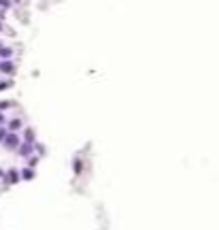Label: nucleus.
<instances>
[{
  "label": "nucleus",
  "mask_w": 219,
  "mask_h": 230,
  "mask_svg": "<svg viewBox=\"0 0 219 230\" xmlns=\"http://www.w3.org/2000/svg\"><path fill=\"white\" fill-rule=\"evenodd\" d=\"M4 179H7V183H17V179H19V175H17V170H9Z\"/></svg>",
  "instance_id": "obj_4"
},
{
  "label": "nucleus",
  "mask_w": 219,
  "mask_h": 230,
  "mask_svg": "<svg viewBox=\"0 0 219 230\" xmlns=\"http://www.w3.org/2000/svg\"><path fill=\"white\" fill-rule=\"evenodd\" d=\"M11 85V81H4V83H0V90H4V87H9Z\"/></svg>",
  "instance_id": "obj_10"
},
{
  "label": "nucleus",
  "mask_w": 219,
  "mask_h": 230,
  "mask_svg": "<svg viewBox=\"0 0 219 230\" xmlns=\"http://www.w3.org/2000/svg\"><path fill=\"white\" fill-rule=\"evenodd\" d=\"M11 53L13 51L9 47H0V58H11Z\"/></svg>",
  "instance_id": "obj_5"
},
{
  "label": "nucleus",
  "mask_w": 219,
  "mask_h": 230,
  "mask_svg": "<svg viewBox=\"0 0 219 230\" xmlns=\"http://www.w3.org/2000/svg\"><path fill=\"white\" fill-rule=\"evenodd\" d=\"M26 143H30V145L34 143V132L32 130H26Z\"/></svg>",
  "instance_id": "obj_6"
},
{
  "label": "nucleus",
  "mask_w": 219,
  "mask_h": 230,
  "mask_svg": "<svg viewBox=\"0 0 219 230\" xmlns=\"http://www.w3.org/2000/svg\"><path fill=\"white\" fill-rule=\"evenodd\" d=\"M2 143H4L7 149H17V147H19V136H17L15 132H7V136H4Z\"/></svg>",
  "instance_id": "obj_1"
},
{
  "label": "nucleus",
  "mask_w": 219,
  "mask_h": 230,
  "mask_svg": "<svg viewBox=\"0 0 219 230\" xmlns=\"http://www.w3.org/2000/svg\"><path fill=\"white\" fill-rule=\"evenodd\" d=\"M0 71H2V73H13V62L11 60H2L0 62Z\"/></svg>",
  "instance_id": "obj_3"
},
{
  "label": "nucleus",
  "mask_w": 219,
  "mask_h": 230,
  "mask_svg": "<svg viewBox=\"0 0 219 230\" xmlns=\"http://www.w3.org/2000/svg\"><path fill=\"white\" fill-rule=\"evenodd\" d=\"M21 177H24L26 181H28V179H32V177H34V173H32V170H30V169H26L24 173H21Z\"/></svg>",
  "instance_id": "obj_8"
},
{
  "label": "nucleus",
  "mask_w": 219,
  "mask_h": 230,
  "mask_svg": "<svg viewBox=\"0 0 219 230\" xmlns=\"http://www.w3.org/2000/svg\"><path fill=\"white\" fill-rule=\"evenodd\" d=\"M19 126H21V121H19V120H13L11 124H9V128H11V132H15V130H17Z\"/></svg>",
  "instance_id": "obj_7"
},
{
  "label": "nucleus",
  "mask_w": 219,
  "mask_h": 230,
  "mask_svg": "<svg viewBox=\"0 0 219 230\" xmlns=\"http://www.w3.org/2000/svg\"><path fill=\"white\" fill-rule=\"evenodd\" d=\"M4 136H7V130H2V128H0V141H4Z\"/></svg>",
  "instance_id": "obj_9"
},
{
  "label": "nucleus",
  "mask_w": 219,
  "mask_h": 230,
  "mask_svg": "<svg viewBox=\"0 0 219 230\" xmlns=\"http://www.w3.org/2000/svg\"><path fill=\"white\" fill-rule=\"evenodd\" d=\"M0 177H2V170H0Z\"/></svg>",
  "instance_id": "obj_12"
},
{
  "label": "nucleus",
  "mask_w": 219,
  "mask_h": 230,
  "mask_svg": "<svg viewBox=\"0 0 219 230\" xmlns=\"http://www.w3.org/2000/svg\"><path fill=\"white\" fill-rule=\"evenodd\" d=\"M2 121H4V115H2V113H0V124H2Z\"/></svg>",
  "instance_id": "obj_11"
},
{
  "label": "nucleus",
  "mask_w": 219,
  "mask_h": 230,
  "mask_svg": "<svg viewBox=\"0 0 219 230\" xmlns=\"http://www.w3.org/2000/svg\"><path fill=\"white\" fill-rule=\"evenodd\" d=\"M32 149H34V145H30V143H24V145H19V156L28 158L30 154H32Z\"/></svg>",
  "instance_id": "obj_2"
}]
</instances>
